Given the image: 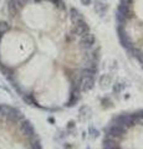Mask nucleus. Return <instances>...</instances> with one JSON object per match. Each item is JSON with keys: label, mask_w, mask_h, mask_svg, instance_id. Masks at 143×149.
Masks as SVG:
<instances>
[{"label": "nucleus", "mask_w": 143, "mask_h": 149, "mask_svg": "<svg viewBox=\"0 0 143 149\" xmlns=\"http://www.w3.org/2000/svg\"><path fill=\"white\" fill-rule=\"evenodd\" d=\"M62 58L98 70L97 40L84 15L66 0H6L0 16V71L15 91Z\"/></svg>", "instance_id": "nucleus-1"}, {"label": "nucleus", "mask_w": 143, "mask_h": 149, "mask_svg": "<svg viewBox=\"0 0 143 149\" xmlns=\"http://www.w3.org/2000/svg\"><path fill=\"white\" fill-rule=\"evenodd\" d=\"M116 21L122 46L143 65V0H119Z\"/></svg>", "instance_id": "nucleus-2"}, {"label": "nucleus", "mask_w": 143, "mask_h": 149, "mask_svg": "<svg viewBox=\"0 0 143 149\" xmlns=\"http://www.w3.org/2000/svg\"><path fill=\"white\" fill-rule=\"evenodd\" d=\"M0 149H41L34 127L19 109L0 103Z\"/></svg>", "instance_id": "nucleus-3"}, {"label": "nucleus", "mask_w": 143, "mask_h": 149, "mask_svg": "<svg viewBox=\"0 0 143 149\" xmlns=\"http://www.w3.org/2000/svg\"><path fill=\"white\" fill-rule=\"evenodd\" d=\"M92 112L89 106H81L80 109H78V118L81 120H86L89 117H91Z\"/></svg>", "instance_id": "nucleus-4"}, {"label": "nucleus", "mask_w": 143, "mask_h": 149, "mask_svg": "<svg viewBox=\"0 0 143 149\" xmlns=\"http://www.w3.org/2000/svg\"><path fill=\"white\" fill-rule=\"evenodd\" d=\"M101 104H102L103 108H112L113 107V101H112L111 97L106 96V97H103V98L101 100Z\"/></svg>", "instance_id": "nucleus-5"}, {"label": "nucleus", "mask_w": 143, "mask_h": 149, "mask_svg": "<svg viewBox=\"0 0 143 149\" xmlns=\"http://www.w3.org/2000/svg\"><path fill=\"white\" fill-rule=\"evenodd\" d=\"M124 88H126V85L124 83H117V85H114L113 86V92H116V93H121Z\"/></svg>", "instance_id": "nucleus-6"}, {"label": "nucleus", "mask_w": 143, "mask_h": 149, "mask_svg": "<svg viewBox=\"0 0 143 149\" xmlns=\"http://www.w3.org/2000/svg\"><path fill=\"white\" fill-rule=\"evenodd\" d=\"M89 133H90V136H91V138H97L98 137V134H100V132L97 129H95V127H91L89 128Z\"/></svg>", "instance_id": "nucleus-7"}, {"label": "nucleus", "mask_w": 143, "mask_h": 149, "mask_svg": "<svg viewBox=\"0 0 143 149\" xmlns=\"http://www.w3.org/2000/svg\"><path fill=\"white\" fill-rule=\"evenodd\" d=\"M73 129H76V124H75L73 120H70V122L66 124V132H71V130H73Z\"/></svg>", "instance_id": "nucleus-8"}, {"label": "nucleus", "mask_w": 143, "mask_h": 149, "mask_svg": "<svg viewBox=\"0 0 143 149\" xmlns=\"http://www.w3.org/2000/svg\"><path fill=\"white\" fill-rule=\"evenodd\" d=\"M103 78H105V76H102V77H101V86H102L103 87V82H102V80H103ZM110 81H111V78H108V80H106V82H107V83H110Z\"/></svg>", "instance_id": "nucleus-9"}]
</instances>
